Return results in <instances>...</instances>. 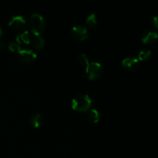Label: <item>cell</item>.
Returning <instances> with one entry per match:
<instances>
[{
  "instance_id": "1",
  "label": "cell",
  "mask_w": 158,
  "mask_h": 158,
  "mask_svg": "<svg viewBox=\"0 0 158 158\" xmlns=\"http://www.w3.org/2000/svg\"><path fill=\"white\" fill-rule=\"evenodd\" d=\"M92 106V100L87 94H80L72 101V108L77 112L84 113L89 110Z\"/></svg>"
},
{
  "instance_id": "2",
  "label": "cell",
  "mask_w": 158,
  "mask_h": 158,
  "mask_svg": "<svg viewBox=\"0 0 158 158\" xmlns=\"http://www.w3.org/2000/svg\"><path fill=\"white\" fill-rule=\"evenodd\" d=\"M28 25L32 34H40L46 29L44 18L39 13H32L29 17Z\"/></svg>"
},
{
  "instance_id": "3",
  "label": "cell",
  "mask_w": 158,
  "mask_h": 158,
  "mask_svg": "<svg viewBox=\"0 0 158 158\" xmlns=\"http://www.w3.org/2000/svg\"><path fill=\"white\" fill-rule=\"evenodd\" d=\"M85 70H86V73L87 74L88 78L90 80H95L99 79L101 77L103 72L102 65L97 62L89 63V66L86 67Z\"/></svg>"
},
{
  "instance_id": "4",
  "label": "cell",
  "mask_w": 158,
  "mask_h": 158,
  "mask_svg": "<svg viewBox=\"0 0 158 158\" xmlns=\"http://www.w3.org/2000/svg\"><path fill=\"white\" fill-rule=\"evenodd\" d=\"M72 36L77 41H83L89 36L87 29L83 26H75L72 28Z\"/></svg>"
},
{
  "instance_id": "5",
  "label": "cell",
  "mask_w": 158,
  "mask_h": 158,
  "mask_svg": "<svg viewBox=\"0 0 158 158\" xmlns=\"http://www.w3.org/2000/svg\"><path fill=\"white\" fill-rule=\"evenodd\" d=\"M19 53V60L25 64L32 63L36 59V54L31 49H22Z\"/></svg>"
},
{
  "instance_id": "6",
  "label": "cell",
  "mask_w": 158,
  "mask_h": 158,
  "mask_svg": "<svg viewBox=\"0 0 158 158\" xmlns=\"http://www.w3.org/2000/svg\"><path fill=\"white\" fill-rule=\"evenodd\" d=\"M121 64L125 70L132 72V71H134L138 69L139 65H140V61H139L137 58H135V57L133 56H129L123 59L122 60Z\"/></svg>"
},
{
  "instance_id": "7",
  "label": "cell",
  "mask_w": 158,
  "mask_h": 158,
  "mask_svg": "<svg viewBox=\"0 0 158 158\" xmlns=\"http://www.w3.org/2000/svg\"><path fill=\"white\" fill-rule=\"evenodd\" d=\"M26 25V20L22 15H15L10 19L9 26L14 30H20Z\"/></svg>"
},
{
  "instance_id": "8",
  "label": "cell",
  "mask_w": 158,
  "mask_h": 158,
  "mask_svg": "<svg viewBox=\"0 0 158 158\" xmlns=\"http://www.w3.org/2000/svg\"><path fill=\"white\" fill-rule=\"evenodd\" d=\"M158 40V34L152 31L143 32L141 36V41L145 45H152Z\"/></svg>"
},
{
  "instance_id": "9",
  "label": "cell",
  "mask_w": 158,
  "mask_h": 158,
  "mask_svg": "<svg viewBox=\"0 0 158 158\" xmlns=\"http://www.w3.org/2000/svg\"><path fill=\"white\" fill-rule=\"evenodd\" d=\"M31 43L33 45L34 48L36 49H40L43 47L45 44V40L40 34H32Z\"/></svg>"
},
{
  "instance_id": "10",
  "label": "cell",
  "mask_w": 158,
  "mask_h": 158,
  "mask_svg": "<svg viewBox=\"0 0 158 158\" xmlns=\"http://www.w3.org/2000/svg\"><path fill=\"white\" fill-rule=\"evenodd\" d=\"M31 40H32V35L29 34V32L28 31H25V32H22L19 35H17L16 43H18L19 45H28L31 43Z\"/></svg>"
},
{
  "instance_id": "11",
  "label": "cell",
  "mask_w": 158,
  "mask_h": 158,
  "mask_svg": "<svg viewBox=\"0 0 158 158\" xmlns=\"http://www.w3.org/2000/svg\"><path fill=\"white\" fill-rule=\"evenodd\" d=\"M43 118L40 114H35L31 117L30 118V124L32 125V127L39 128L43 125Z\"/></svg>"
},
{
  "instance_id": "12",
  "label": "cell",
  "mask_w": 158,
  "mask_h": 158,
  "mask_svg": "<svg viewBox=\"0 0 158 158\" xmlns=\"http://www.w3.org/2000/svg\"><path fill=\"white\" fill-rule=\"evenodd\" d=\"M87 117L89 119V120L90 122L94 123H99L100 120V114L97 110L92 109L89 110V113L87 114Z\"/></svg>"
},
{
  "instance_id": "13",
  "label": "cell",
  "mask_w": 158,
  "mask_h": 158,
  "mask_svg": "<svg viewBox=\"0 0 158 158\" xmlns=\"http://www.w3.org/2000/svg\"><path fill=\"white\" fill-rule=\"evenodd\" d=\"M86 23L87 26H89L90 28H95L97 25V15L94 13L89 14L87 16V18H86Z\"/></svg>"
},
{
  "instance_id": "14",
  "label": "cell",
  "mask_w": 158,
  "mask_h": 158,
  "mask_svg": "<svg viewBox=\"0 0 158 158\" xmlns=\"http://www.w3.org/2000/svg\"><path fill=\"white\" fill-rule=\"evenodd\" d=\"M151 56V52L150 50L143 49L138 53V60L139 61H146L148 60Z\"/></svg>"
},
{
  "instance_id": "15",
  "label": "cell",
  "mask_w": 158,
  "mask_h": 158,
  "mask_svg": "<svg viewBox=\"0 0 158 158\" xmlns=\"http://www.w3.org/2000/svg\"><path fill=\"white\" fill-rule=\"evenodd\" d=\"M77 60L81 66H85V69H86V67H87L89 64V60H88V57L86 56V54H80V55H79L78 56H77Z\"/></svg>"
},
{
  "instance_id": "16",
  "label": "cell",
  "mask_w": 158,
  "mask_h": 158,
  "mask_svg": "<svg viewBox=\"0 0 158 158\" xmlns=\"http://www.w3.org/2000/svg\"><path fill=\"white\" fill-rule=\"evenodd\" d=\"M8 49L9 51L13 52H19L22 50L21 46L18 43H15V42H11L8 45Z\"/></svg>"
},
{
  "instance_id": "17",
  "label": "cell",
  "mask_w": 158,
  "mask_h": 158,
  "mask_svg": "<svg viewBox=\"0 0 158 158\" xmlns=\"http://www.w3.org/2000/svg\"><path fill=\"white\" fill-rule=\"evenodd\" d=\"M153 26L158 29V16H154L152 18Z\"/></svg>"
},
{
  "instance_id": "18",
  "label": "cell",
  "mask_w": 158,
  "mask_h": 158,
  "mask_svg": "<svg viewBox=\"0 0 158 158\" xmlns=\"http://www.w3.org/2000/svg\"><path fill=\"white\" fill-rule=\"evenodd\" d=\"M4 46H5L4 43H3L2 41H0V49H3V47H4Z\"/></svg>"
},
{
  "instance_id": "19",
  "label": "cell",
  "mask_w": 158,
  "mask_h": 158,
  "mask_svg": "<svg viewBox=\"0 0 158 158\" xmlns=\"http://www.w3.org/2000/svg\"><path fill=\"white\" fill-rule=\"evenodd\" d=\"M2 34V29H1V28H0V37H1Z\"/></svg>"
}]
</instances>
